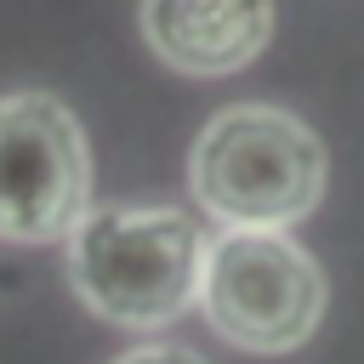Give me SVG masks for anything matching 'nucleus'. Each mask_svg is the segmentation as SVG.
I'll list each match as a JSON object with an SVG mask.
<instances>
[{"label":"nucleus","mask_w":364,"mask_h":364,"mask_svg":"<svg viewBox=\"0 0 364 364\" xmlns=\"http://www.w3.org/2000/svg\"><path fill=\"white\" fill-rule=\"evenodd\" d=\"M91 148L68 102L51 91L0 97V239L68 245L91 205Z\"/></svg>","instance_id":"4"},{"label":"nucleus","mask_w":364,"mask_h":364,"mask_svg":"<svg viewBox=\"0 0 364 364\" xmlns=\"http://www.w3.org/2000/svg\"><path fill=\"white\" fill-rule=\"evenodd\" d=\"M199 307L245 353H290L324 318V273L290 228H222L205 245Z\"/></svg>","instance_id":"3"},{"label":"nucleus","mask_w":364,"mask_h":364,"mask_svg":"<svg viewBox=\"0 0 364 364\" xmlns=\"http://www.w3.org/2000/svg\"><path fill=\"white\" fill-rule=\"evenodd\" d=\"M114 364H205L193 347H171V341H148V347H131L125 358H114Z\"/></svg>","instance_id":"6"},{"label":"nucleus","mask_w":364,"mask_h":364,"mask_svg":"<svg viewBox=\"0 0 364 364\" xmlns=\"http://www.w3.org/2000/svg\"><path fill=\"white\" fill-rule=\"evenodd\" d=\"M205 233L176 205H97L68 233L74 296L119 330H165L199 301Z\"/></svg>","instance_id":"1"},{"label":"nucleus","mask_w":364,"mask_h":364,"mask_svg":"<svg viewBox=\"0 0 364 364\" xmlns=\"http://www.w3.org/2000/svg\"><path fill=\"white\" fill-rule=\"evenodd\" d=\"M273 0H142V40L176 74L216 80L250 68L273 40Z\"/></svg>","instance_id":"5"},{"label":"nucleus","mask_w":364,"mask_h":364,"mask_svg":"<svg viewBox=\"0 0 364 364\" xmlns=\"http://www.w3.org/2000/svg\"><path fill=\"white\" fill-rule=\"evenodd\" d=\"M324 142L273 102L222 108L188 159L193 199L222 228H296L324 193Z\"/></svg>","instance_id":"2"}]
</instances>
